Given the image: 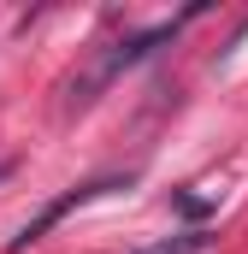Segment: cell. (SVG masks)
I'll list each match as a JSON object with an SVG mask.
<instances>
[{
    "label": "cell",
    "mask_w": 248,
    "mask_h": 254,
    "mask_svg": "<svg viewBox=\"0 0 248 254\" xmlns=\"http://www.w3.org/2000/svg\"><path fill=\"white\" fill-rule=\"evenodd\" d=\"M201 243H207V237H201V231H189V237H178V243H154V249H142V254H195Z\"/></svg>",
    "instance_id": "cell-3"
},
{
    "label": "cell",
    "mask_w": 248,
    "mask_h": 254,
    "mask_svg": "<svg viewBox=\"0 0 248 254\" xmlns=\"http://www.w3.org/2000/svg\"><path fill=\"white\" fill-rule=\"evenodd\" d=\"M172 207H178V213H189V219H201L213 201H201V195H172Z\"/></svg>",
    "instance_id": "cell-4"
},
{
    "label": "cell",
    "mask_w": 248,
    "mask_h": 254,
    "mask_svg": "<svg viewBox=\"0 0 248 254\" xmlns=\"http://www.w3.org/2000/svg\"><path fill=\"white\" fill-rule=\"evenodd\" d=\"M172 36H178V18H172V24H154V30H142V36H124V42H113V48H101L95 65H89L83 77H71V83H65V113H83V107H89V101H95L119 71L142 65L160 42H172Z\"/></svg>",
    "instance_id": "cell-1"
},
{
    "label": "cell",
    "mask_w": 248,
    "mask_h": 254,
    "mask_svg": "<svg viewBox=\"0 0 248 254\" xmlns=\"http://www.w3.org/2000/svg\"><path fill=\"white\" fill-rule=\"evenodd\" d=\"M113 190H130V178H89V184H77V190H65L60 201H48V207H42V213H36V219H30L24 231H18V237L6 243V254H24V249H36V243H42V237H48V231L60 225L65 213H77V207H89L95 195H113Z\"/></svg>",
    "instance_id": "cell-2"
}]
</instances>
